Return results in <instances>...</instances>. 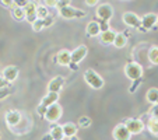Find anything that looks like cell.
I'll use <instances>...</instances> for the list:
<instances>
[{
  "label": "cell",
  "instance_id": "15",
  "mask_svg": "<svg viewBox=\"0 0 158 140\" xmlns=\"http://www.w3.org/2000/svg\"><path fill=\"white\" fill-rule=\"evenodd\" d=\"M21 121V113L18 111H9L6 112V122L9 126H17Z\"/></svg>",
  "mask_w": 158,
  "mask_h": 140
},
{
  "label": "cell",
  "instance_id": "37",
  "mask_svg": "<svg viewBox=\"0 0 158 140\" xmlns=\"http://www.w3.org/2000/svg\"><path fill=\"white\" fill-rule=\"evenodd\" d=\"M44 4H45V7L46 6H52V7H56V4H57V2H44Z\"/></svg>",
  "mask_w": 158,
  "mask_h": 140
},
{
  "label": "cell",
  "instance_id": "11",
  "mask_svg": "<svg viewBox=\"0 0 158 140\" xmlns=\"http://www.w3.org/2000/svg\"><path fill=\"white\" fill-rule=\"evenodd\" d=\"M87 53H88V49H87L85 45H80V46H77V48L72 52V63H76V65L80 63L81 60L87 56Z\"/></svg>",
  "mask_w": 158,
  "mask_h": 140
},
{
  "label": "cell",
  "instance_id": "28",
  "mask_svg": "<svg viewBox=\"0 0 158 140\" xmlns=\"http://www.w3.org/2000/svg\"><path fill=\"white\" fill-rule=\"evenodd\" d=\"M11 94V90L10 87H6V88H0V100H4L6 97H9Z\"/></svg>",
  "mask_w": 158,
  "mask_h": 140
},
{
  "label": "cell",
  "instance_id": "31",
  "mask_svg": "<svg viewBox=\"0 0 158 140\" xmlns=\"http://www.w3.org/2000/svg\"><path fill=\"white\" fill-rule=\"evenodd\" d=\"M141 83V78H139V80H136V81H133V86H131V88L130 90H129V91H130V92H133V91H136V90H137L139 88V84H140Z\"/></svg>",
  "mask_w": 158,
  "mask_h": 140
},
{
  "label": "cell",
  "instance_id": "19",
  "mask_svg": "<svg viewBox=\"0 0 158 140\" xmlns=\"http://www.w3.org/2000/svg\"><path fill=\"white\" fill-rule=\"evenodd\" d=\"M62 129H63V133H64V137H69V139L76 136V133H77V126L72 122L64 123V125L62 126Z\"/></svg>",
  "mask_w": 158,
  "mask_h": 140
},
{
  "label": "cell",
  "instance_id": "40",
  "mask_svg": "<svg viewBox=\"0 0 158 140\" xmlns=\"http://www.w3.org/2000/svg\"><path fill=\"white\" fill-rule=\"evenodd\" d=\"M70 140H78V139L76 136H73V137H70Z\"/></svg>",
  "mask_w": 158,
  "mask_h": 140
},
{
  "label": "cell",
  "instance_id": "22",
  "mask_svg": "<svg viewBox=\"0 0 158 140\" xmlns=\"http://www.w3.org/2000/svg\"><path fill=\"white\" fill-rule=\"evenodd\" d=\"M126 44H127L126 35H123V32H116V36H115V41H114L115 46L120 49V48H123V46H126Z\"/></svg>",
  "mask_w": 158,
  "mask_h": 140
},
{
  "label": "cell",
  "instance_id": "18",
  "mask_svg": "<svg viewBox=\"0 0 158 140\" xmlns=\"http://www.w3.org/2000/svg\"><path fill=\"white\" fill-rule=\"evenodd\" d=\"M115 36H116V32L114 30H109L99 34V39H101L102 44H114Z\"/></svg>",
  "mask_w": 158,
  "mask_h": 140
},
{
  "label": "cell",
  "instance_id": "21",
  "mask_svg": "<svg viewBox=\"0 0 158 140\" xmlns=\"http://www.w3.org/2000/svg\"><path fill=\"white\" fill-rule=\"evenodd\" d=\"M146 98L150 104H152V105L158 104V88H150L148 91H147Z\"/></svg>",
  "mask_w": 158,
  "mask_h": 140
},
{
  "label": "cell",
  "instance_id": "36",
  "mask_svg": "<svg viewBox=\"0 0 158 140\" xmlns=\"http://www.w3.org/2000/svg\"><path fill=\"white\" fill-rule=\"evenodd\" d=\"M85 4H87V6H97V4H98V2H97V0H87Z\"/></svg>",
  "mask_w": 158,
  "mask_h": 140
},
{
  "label": "cell",
  "instance_id": "4",
  "mask_svg": "<svg viewBox=\"0 0 158 140\" xmlns=\"http://www.w3.org/2000/svg\"><path fill=\"white\" fill-rule=\"evenodd\" d=\"M59 15L66 20H72V18H80V17H84L85 15V11L83 10H78L76 7H72V6H66V7H62L59 9Z\"/></svg>",
  "mask_w": 158,
  "mask_h": 140
},
{
  "label": "cell",
  "instance_id": "16",
  "mask_svg": "<svg viewBox=\"0 0 158 140\" xmlns=\"http://www.w3.org/2000/svg\"><path fill=\"white\" fill-rule=\"evenodd\" d=\"M57 100H59V94H56V92H48V94L42 98L39 105H42L44 108H48L53 104H57Z\"/></svg>",
  "mask_w": 158,
  "mask_h": 140
},
{
  "label": "cell",
  "instance_id": "13",
  "mask_svg": "<svg viewBox=\"0 0 158 140\" xmlns=\"http://www.w3.org/2000/svg\"><path fill=\"white\" fill-rule=\"evenodd\" d=\"M56 62L60 66H69L72 63V52L67 51V49H62L56 55Z\"/></svg>",
  "mask_w": 158,
  "mask_h": 140
},
{
  "label": "cell",
  "instance_id": "30",
  "mask_svg": "<svg viewBox=\"0 0 158 140\" xmlns=\"http://www.w3.org/2000/svg\"><path fill=\"white\" fill-rule=\"evenodd\" d=\"M151 118H155V119H158V104H155L154 107L151 108Z\"/></svg>",
  "mask_w": 158,
  "mask_h": 140
},
{
  "label": "cell",
  "instance_id": "6",
  "mask_svg": "<svg viewBox=\"0 0 158 140\" xmlns=\"http://www.w3.org/2000/svg\"><path fill=\"white\" fill-rule=\"evenodd\" d=\"M123 23L129 27H133V28H140L141 27V18L139 17L137 14H134L131 11H127L123 14Z\"/></svg>",
  "mask_w": 158,
  "mask_h": 140
},
{
  "label": "cell",
  "instance_id": "17",
  "mask_svg": "<svg viewBox=\"0 0 158 140\" xmlns=\"http://www.w3.org/2000/svg\"><path fill=\"white\" fill-rule=\"evenodd\" d=\"M101 34V28H99V23L97 21H89L87 25V35L88 36H97Z\"/></svg>",
  "mask_w": 158,
  "mask_h": 140
},
{
  "label": "cell",
  "instance_id": "10",
  "mask_svg": "<svg viewBox=\"0 0 158 140\" xmlns=\"http://www.w3.org/2000/svg\"><path fill=\"white\" fill-rule=\"evenodd\" d=\"M24 11H25V18H27L28 23H31V24H34L38 18H36V4L32 3V2H27V4H25L24 7Z\"/></svg>",
  "mask_w": 158,
  "mask_h": 140
},
{
  "label": "cell",
  "instance_id": "1",
  "mask_svg": "<svg viewBox=\"0 0 158 140\" xmlns=\"http://www.w3.org/2000/svg\"><path fill=\"white\" fill-rule=\"evenodd\" d=\"M84 80L94 90H101L104 87V78L95 70H93V69H87L85 72H84Z\"/></svg>",
  "mask_w": 158,
  "mask_h": 140
},
{
  "label": "cell",
  "instance_id": "5",
  "mask_svg": "<svg viewBox=\"0 0 158 140\" xmlns=\"http://www.w3.org/2000/svg\"><path fill=\"white\" fill-rule=\"evenodd\" d=\"M97 17L101 18V21L108 23L110 18L114 17V7L110 6V4H106V3L101 4V6L97 9Z\"/></svg>",
  "mask_w": 158,
  "mask_h": 140
},
{
  "label": "cell",
  "instance_id": "29",
  "mask_svg": "<svg viewBox=\"0 0 158 140\" xmlns=\"http://www.w3.org/2000/svg\"><path fill=\"white\" fill-rule=\"evenodd\" d=\"M42 21V25H44V28H48V27H51L52 24H53V18L49 15V17H46L45 20H41Z\"/></svg>",
  "mask_w": 158,
  "mask_h": 140
},
{
  "label": "cell",
  "instance_id": "2",
  "mask_svg": "<svg viewBox=\"0 0 158 140\" xmlns=\"http://www.w3.org/2000/svg\"><path fill=\"white\" fill-rule=\"evenodd\" d=\"M125 74L127 76L130 80L136 81V80H139V78H141V76H143V67H141L137 62L127 63L125 67Z\"/></svg>",
  "mask_w": 158,
  "mask_h": 140
},
{
  "label": "cell",
  "instance_id": "34",
  "mask_svg": "<svg viewBox=\"0 0 158 140\" xmlns=\"http://www.w3.org/2000/svg\"><path fill=\"white\" fill-rule=\"evenodd\" d=\"M9 87V81H6L3 77H0V88H6Z\"/></svg>",
  "mask_w": 158,
  "mask_h": 140
},
{
  "label": "cell",
  "instance_id": "38",
  "mask_svg": "<svg viewBox=\"0 0 158 140\" xmlns=\"http://www.w3.org/2000/svg\"><path fill=\"white\" fill-rule=\"evenodd\" d=\"M69 67L72 69V70H77V69H78V66L76 65V63H70V65H69Z\"/></svg>",
  "mask_w": 158,
  "mask_h": 140
},
{
  "label": "cell",
  "instance_id": "25",
  "mask_svg": "<svg viewBox=\"0 0 158 140\" xmlns=\"http://www.w3.org/2000/svg\"><path fill=\"white\" fill-rule=\"evenodd\" d=\"M148 60L152 63V65H158V46H154V48L150 49Z\"/></svg>",
  "mask_w": 158,
  "mask_h": 140
},
{
  "label": "cell",
  "instance_id": "24",
  "mask_svg": "<svg viewBox=\"0 0 158 140\" xmlns=\"http://www.w3.org/2000/svg\"><path fill=\"white\" fill-rule=\"evenodd\" d=\"M46 17H49L48 9L45 6H36V18L38 20H45Z\"/></svg>",
  "mask_w": 158,
  "mask_h": 140
},
{
  "label": "cell",
  "instance_id": "9",
  "mask_svg": "<svg viewBox=\"0 0 158 140\" xmlns=\"http://www.w3.org/2000/svg\"><path fill=\"white\" fill-rule=\"evenodd\" d=\"M125 125L127 128V130L130 132V134H139L144 129V123L140 119H127Z\"/></svg>",
  "mask_w": 158,
  "mask_h": 140
},
{
  "label": "cell",
  "instance_id": "33",
  "mask_svg": "<svg viewBox=\"0 0 158 140\" xmlns=\"http://www.w3.org/2000/svg\"><path fill=\"white\" fill-rule=\"evenodd\" d=\"M36 112H38L41 116H45V112H46V108H44L42 105H38V109H36Z\"/></svg>",
  "mask_w": 158,
  "mask_h": 140
},
{
  "label": "cell",
  "instance_id": "27",
  "mask_svg": "<svg viewBox=\"0 0 158 140\" xmlns=\"http://www.w3.org/2000/svg\"><path fill=\"white\" fill-rule=\"evenodd\" d=\"M78 125L83 126V128H88V126L91 125V119L87 118V116H83V118H80V121H78Z\"/></svg>",
  "mask_w": 158,
  "mask_h": 140
},
{
  "label": "cell",
  "instance_id": "8",
  "mask_svg": "<svg viewBox=\"0 0 158 140\" xmlns=\"http://www.w3.org/2000/svg\"><path fill=\"white\" fill-rule=\"evenodd\" d=\"M131 134L127 130L125 123H119V125L115 126L114 129V139L115 140H130Z\"/></svg>",
  "mask_w": 158,
  "mask_h": 140
},
{
  "label": "cell",
  "instance_id": "7",
  "mask_svg": "<svg viewBox=\"0 0 158 140\" xmlns=\"http://www.w3.org/2000/svg\"><path fill=\"white\" fill-rule=\"evenodd\" d=\"M155 23H157V14L148 13V14L143 15V18H141V27L139 28V30H140L141 32H144V31H147V30H151V28H154Z\"/></svg>",
  "mask_w": 158,
  "mask_h": 140
},
{
  "label": "cell",
  "instance_id": "32",
  "mask_svg": "<svg viewBox=\"0 0 158 140\" xmlns=\"http://www.w3.org/2000/svg\"><path fill=\"white\" fill-rule=\"evenodd\" d=\"M99 28H101L102 32H105V31H109V27H108V23H105V21H101V24H99Z\"/></svg>",
  "mask_w": 158,
  "mask_h": 140
},
{
  "label": "cell",
  "instance_id": "23",
  "mask_svg": "<svg viewBox=\"0 0 158 140\" xmlns=\"http://www.w3.org/2000/svg\"><path fill=\"white\" fill-rule=\"evenodd\" d=\"M147 129H148L152 134L158 136V119H155V118H150L148 122H147Z\"/></svg>",
  "mask_w": 158,
  "mask_h": 140
},
{
  "label": "cell",
  "instance_id": "35",
  "mask_svg": "<svg viewBox=\"0 0 158 140\" xmlns=\"http://www.w3.org/2000/svg\"><path fill=\"white\" fill-rule=\"evenodd\" d=\"M0 4L7 6V7H11V6H15V2H0Z\"/></svg>",
  "mask_w": 158,
  "mask_h": 140
},
{
  "label": "cell",
  "instance_id": "39",
  "mask_svg": "<svg viewBox=\"0 0 158 140\" xmlns=\"http://www.w3.org/2000/svg\"><path fill=\"white\" fill-rule=\"evenodd\" d=\"M42 140H53V139H52L51 133H49V134H46V136H44V137H42Z\"/></svg>",
  "mask_w": 158,
  "mask_h": 140
},
{
  "label": "cell",
  "instance_id": "20",
  "mask_svg": "<svg viewBox=\"0 0 158 140\" xmlns=\"http://www.w3.org/2000/svg\"><path fill=\"white\" fill-rule=\"evenodd\" d=\"M51 136H52V139L53 140H63L64 139V133H63V129H62V126H59V125H55V126H52V129H51Z\"/></svg>",
  "mask_w": 158,
  "mask_h": 140
},
{
  "label": "cell",
  "instance_id": "41",
  "mask_svg": "<svg viewBox=\"0 0 158 140\" xmlns=\"http://www.w3.org/2000/svg\"><path fill=\"white\" fill-rule=\"evenodd\" d=\"M157 23H158V15H157Z\"/></svg>",
  "mask_w": 158,
  "mask_h": 140
},
{
  "label": "cell",
  "instance_id": "26",
  "mask_svg": "<svg viewBox=\"0 0 158 140\" xmlns=\"http://www.w3.org/2000/svg\"><path fill=\"white\" fill-rule=\"evenodd\" d=\"M13 17L15 18V20L21 21L25 18V11L23 7H14V10H13Z\"/></svg>",
  "mask_w": 158,
  "mask_h": 140
},
{
  "label": "cell",
  "instance_id": "3",
  "mask_svg": "<svg viewBox=\"0 0 158 140\" xmlns=\"http://www.w3.org/2000/svg\"><path fill=\"white\" fill-rule=\"evenodd\" d=\"M62 113H63L62 107H60L59 104H53V105H51V107L46 108V112H45L44 118L48 121V122L55 123V122H57V121L60 119Z\"/></svg>",
  "mask_w": 158,
  "mask_h": 140
},
{
  "label": "cell",
  "instance_id": "12",
  "mask_svg": "<svg viewBox=\"0 0 158 140\" xmlns=\"http://www.w3.org/2000/svg\"><path fill=\"white\" fill-rule=\"evenodd\" d=\"M2 77L9 83H13L18 77V69L15 66H7V67H4L3 73H2Z\"/></svg>",
  "mask_w": 158,
  "mask_h": 140
},
{
  "label": "cell",
  "instance_id": "14",
  "mask_svg": "<svg viewBox=\"0 0 158 140\" xmlns=\"http://www.w3.org/2000/svg\"><path fill=\"white\" fill-rule=\"evenodd\" d=\"M63 84H64V80H63V77H60V76L52 78L48 84L49 92H56V94H59V91L63 88Z\"/></svg>",
  "mask_w": 158,
  "mask_h": 140
}]
</instances>
